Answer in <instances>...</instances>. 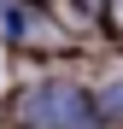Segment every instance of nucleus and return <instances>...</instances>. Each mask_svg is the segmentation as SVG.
I'll return each instance as SVG.
<instances>
[{"label": "nucleus", "mask_w": 123, "mask_h": 129, "mask_svg": "<svg viewBox=\"0 0 123 129\" xmlns=\"http://www.w3.org/2000/svg\"><path fill=\"white\" fill-rule=\"evenodd\" d=\"M100 112H106V117H123V82L106 88V106H100Z\"/></svg>", "instance_id": "obj_2"}, {"label": "nucleus", "mask_w": 123, "mask_h": 129, "mask_svg": "<svg viewBox=\"0 0 123 129\" xmlns=\"http://www.w3.org/2000/svg\"><path fill=\"white\" fill-rule=\"evenodd\" d=\"M24 123L29 129H88V94L70 82H41L24 94Z\"/></svg>", "instance_id": "obj_1"}]
</instances>
